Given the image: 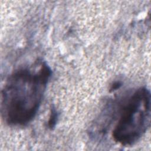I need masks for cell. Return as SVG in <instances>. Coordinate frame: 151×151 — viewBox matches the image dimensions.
I'll return each mask as SVG.
<instances>
[{
	"label": "cell",
	"instance_id": "6da1fadb",
	"mask_svg": "<svg viewBox=\"0 0 151 151\" xmlns=\"http://www.w3.org/2000/svg\"><path fill=\"white\" fill-rule=\"evenodd\" d=\"M51 74L49 67L43 64L37 71L21 69L9 77L1 102L2 114L7 123L24 126L34 118Z\"/></svg>",
	"mask_w": 151,
	"mask_h": 151
},
{
	"label": "cell",
	"instance_id": "7a4b0ae2",
	"mask_svg": "<svg viewBox=\"0 0 151 151\" xmlns=\"http://www.w3.org/2000/svg\"><path fill=\"white\" fill-rule=\"evenodd\" d=\"M150 119V91L145 87L140 88L122 108L119 121L113 131L114 140L124 146L133 145L146 132Z\"/></svg>",
	"mask_w": 151,
	"mask_h": 151
},
{
	"label": "cell",
	"instance_id": "3957f363",
	"mask_svg": "<svg viewBox=\"0 0 151 151\" xmlns=\"http://www.w3.org/2000/svg\"><path fill=\"white\" fill-rule=\"evenodd\" d=\"M56 118H57V114H56V111L54 110H52L51 113V116L50 117V120L48 122V125L50 127H52L56 121Z\"/></svg>",
	"mask_w": 151,
	"mask_h": 151
}]
</instances>
